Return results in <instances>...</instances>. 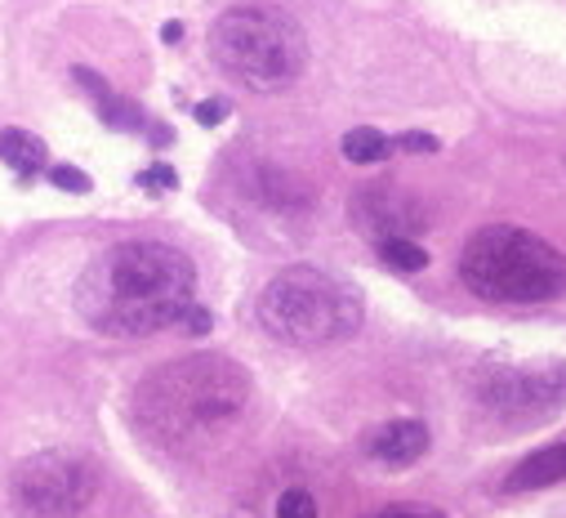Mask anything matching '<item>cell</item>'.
Masks as SVG:
<instances>
[{
	"label": "cell",
	"mask_w": 566,
	"mask_h": 518,
	"mask_svg": "<svg viewBox=\"0 0 566 518\" xmlns=\"http://www.w3.org/2000/svg\"><path fill=\"white\" fill-rule=\"evenodd\" d=\"M197 304V265L166 241H116L76 282V313L116 340L157 335Z\"/></svg>",
	"instance_id": "1"
},
{
	"label": "cell",
	"mask_w": 566,
	"mask_h": 518,
	"mask_svg": "<svg viewBox=\"0 0 566 518\" xmlns=\"http://www.w3.org/2000/svg\"><path fill=\"white\" fill-rule=\"evenodd\" d=\"M254 380L223 353H192L157 366L134 388V421L157 447L192 456L214 447L250 407Z\"/></svg>",
	"instance_id": "2"
},
{
	"label": "cell",
	"mask_w": 566,
	"mask_h": 518,
	"mask_svg": "<svg viewBox=\"0 0 566 518\" xmlns=\"http://www.w3.org/2000/svg\"><path fill=\"white\" fill-rule=\"evenodd\" d=\"M460 278L491 304H544L566 291V255L526 228L491 224L464 241Z\"/></svg>",
	"instance_id": "3"
},
{
	"label": "cell",
	"mask_w": 566,
	"mask_h": 518,
	"mask_svg": "<svg viewBox=\"0 0 566 518\" xmlns=\"http://www.w3.org/2000/svg\"><path fill=\"white\" fill-rule=\"evenodd\" d=\"M210 54L237 85H245L254 94H276L304 76L308 37L286 10L237 6V10L214 19Z\"/></svg>",
	"instance_id": "4"
},
{
	"label": "cell",
	"mask_w": 566,
	"mask_h": 518,
	"mask_svg": "<svg viewBox=\"0 0 566 518\" xmlns=\"http://www.w3.org/2000/svg\"><path fill=\"white\" fill-rule=\"evenodd\" d=\"M366 318V304L353 282L322 273L313 265L281 269L259 296V327L295 349H322L348 340Z\"/></svg>",
	"instance_id": "5"
},
{
	"label": "cell",
	"mask_w": 566,
	"mask_h": 518,
	"mask_svg": "<svg viewBox=\"0 0 566 518\" xmlns=\"http://www.w3.org/2000/svg\"><path fill=\"white\" fill-rule=\"evenodd\" d=\"M473 398L500 425L513 429L544 425L566 407V362H535V366L486 362L473 375Z\"/></svg>",
	"instance_id": "6"
},
{
	"label": "cell",
	"mask_w": 566,
	"mask_h": 518,
	"mask_svg": "<svg viewBox=\"0 0 566 518\" xmlns=\"http://www.w3.org/2000/svg\"><path fill=\"white\" fill-rule=\"evenodd\" d=\"M98 465L72 452H36L14 465L10 500L23 518H76L98 496Z\"/></svg>",
	"instance_id": "7"
},
{
	"label": "cell",
	"mask_w": 566,
	"mask_h": 518,
	"mask_svg": "<svg viewBox=\"0 0 566 518\" xmlns=\"http://www.w3.org/2000/svg\"><path fill=\"white\" fill-rule=\"evenodd\" d=\"M353 224L375 237V241H388V237H415L429 228V210H423L406 188L397 184H366L353 193Z\"/></svg>",
	"instance_id": "8"
},
{
	"label": "cell",
	"mask_w": 566,
	"mask_h": 518,
	"mask_svg": "<svg viewBox=\"0 0 566 518\" xmlns=\"http://www.w3.org/2000/svg\"><path fill=\"white\" fill-rule=\"evenodd\" d=\"M366 452L384 465H410L429 452V429L419 421H388L366 438Z\"/></svg>",
	"instance_id": "9"
},
{
	"label": "cell",
	"mask_w": 566,
	"mask_h": 518,
	"mask_svg": "<svg viewBox=\"0 0 566 518\" xmlns=\"http://www.w3.org/2000/svg\"><path fill=\"white\" fill-rule=\"evenodd\" d=\"M76 76V85L94 99V107H98V116H103V125H112V130H144V112H138V103H129V99H120L94 68H76L72 72Z\"/></svg>",
	"instance_id": "10"
},
{
	"label": "cell",
	"mask_w": 566,
	"mask_h": 518,
	"mask_svg": "<svg viewBox=\"0 0 566 518\" xmlns=\"http://www.w3.org/2000/svg\"><path fill=\"white\" fill-rule=\"evenodd\" d=\"M566 478V443H553L535 456H526L509 478H504V491H539V487H553Z\"/></svg>",
	"instance_id": "11"
},
{
	"label": "cell",
	"mask_w": 566,
	"mask_h": 518,
	"mask_svg": "<svg viewBox=\"0 0 566 518\" xmlns=\"http://www.w3.org/2000/svg\"><path fill=\"white\" fill-rule=\"evenodd\" d=\"M0 162L23 179H36L50 170V153L32 130H0Z\"/></svg>",
	"instance_id": "12"
},
{
	"label": "cell",
	"mask_w": 566,
	"mask_h": 518,
	"mask_svg": "<svg viewBox=\"0 0 566 518\" xmlns=\"http://www.w3.org/2000/svg\"><path fill=\"white\" fill-rule=\"evenodd\" d=\"M388 153H392V139L379 135V130H370V125H357V130H348V135H344V157L353 166H375Z\"/></svg>",
	"instance_id": "13"
},
{
	"label": "cell",
	"mask_w": 566,
	"mask_h": 518,
	"mask_svg": "<svg viewBox=\"0 0 566 518\" xmlns=\"http://www.w3.org/2000/svg\"><path fill=\"white\" fill-rule=\"evenodd\" d=\"M379 259H384L392 273H419V269H429V250H423L415 237H388V241H379Z\"/></svg>",
	"instance_id": "14"
},
{
	"label": "cell",
	"mask_w": 566,
	"mask_h": 518,
	"mask_svg": "<svg viewBox=\"0 0 566 518\" xmlns=\"http://www.w3.org/2000/svg\"><path fill=\"white\" fill-rule=\"evenodd\" d=\"M276 518H317V500L304 487H291L276 500Z\"/></svg>",
	"instance_id": "15"
},
{
	"label": "cell",
	"mask_w": 566,
	"mask_h": 518,
	"mask_svg": "<svg viewBox=\"0 0 566 518\" xmlns=\"http://www.w3.org/2000/svg\"><path fill=\"white\" fill-rule=\"evenodd\" d=\"M50 184L63 193H90V175H81L76 166H50Z\"/></svg>",
	"instance_id": "16"
},
{
	"label": "cell",
	"mask_w": 566,
	"mask_h": 518,
	"mask_svg": "<svg viewBox=\"0 0 566 518\" xmlns=\"http://www.w3.org/2000/svg\"><path fill=\"white\" fill-rule=\"evenodd\" d=\"M392 148H401V153H438V139H433V135H419V130H410V135L392 139Z\"/></svg>",
	"instance_id": "17"
},
{
	"label": "cell",
	"mask_w": 566,
	"mask_h": 518,
	"mask_svg": "<svg viewBox=\"0 0 566 518\" xmlns=\"http://www.w3.org/2000/svg\"><path fill=\"white\" fill-rule=\"evenodd\" d=\"M223 116H228V103H223V99H206V103L197 107V121H201V125H219Z\"/></svg>",
	"instance_id": "18"
},
{
	"label": "cell",
	"mask_w": 566,
	"mask_h": 518,
	"mask_svg": "<svg viewBox=\"0 0 566 518\" xmlns=\"http://www.w3.org/2000/svg\"><path fill=\"white\" fill-rule=\"evenodd\" d=\"M175 184H179V179H175V170H170V166H157V170H148V175H144V188H161V193H170Z\"/></svg>",
	"instance_id": "19"
},
{
	"label": "cell",
	"mask_w": 566,
	"mask_h": 518,
	"mask_svg": "<svg viewBox=\"0 0 566 518\" xmlns=\"http://www.w3.org/2000/svg\"><path fill=\"white\" fill-rule=\"evenodd\" d=\"M184 327H188V331H192V335H206V331H210V313H206V309H197V304H192V309H188V313H184Z\"/></svg>",
	"instance_id": "20"
},
{
	"label": "cell",
	"mask_w": 566,
	"mask_h": 518,
	"mask_svg": "<svg viewBox=\"0 0 566 518\" xmlns=\"http://www.w3.org/2000/svg\"><path fill=\"white\" fill-rule=\"evenodd\" d=\"M375 518H447V514H433V509H388V514H375Z\"/></svg>",
	"instance_id": "21"
},
{
	"label": "cell",
	"mask_w": 566,
	"mask_h": 518,
	"mask_svg": "<svg viewBox=\"0 0 566 518\" xmlns=\"http://www.w3.org/2000/svg\"><path fill=\"white\" fill-rule=\"evenodd\" d=\"M161 37H166V41H170V45H175V41H179V37H184V28H179V23H166V32H161Z\"/></svg>",
	"instance_id": "22"
}]
</instances>
